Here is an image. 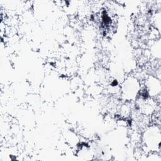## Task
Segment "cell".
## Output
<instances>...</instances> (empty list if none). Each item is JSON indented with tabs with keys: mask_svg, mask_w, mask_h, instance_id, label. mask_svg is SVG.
<instances>
[{
	"mask_svg": "<svg viewBox=\"0 0 161 161\" xmlns=\"http://www.w3.org/2000/svg\"><path fill=\"white\" fill-rule=\"evenodd\" d=\"M139 84L136 79L130 77L125 80L122 86L123 96L126 99H131L136 96L139 91Z\"/></svg>",
	"mask_w": 161,
	"mask_h": 161,
	"instance_id": "cell-1",
	"label": "cell"
}]
</instances>
